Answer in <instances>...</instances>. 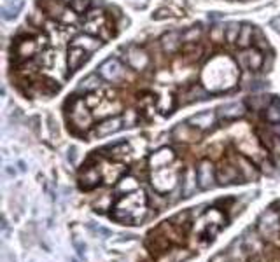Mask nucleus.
<instances>
[{"mask_svg": "<svg viewBox=\"0 0 280 262\" xmlns=\"http://www.w3.org/2000/svg\"><path fill=\"white\" fill-rule=\"evenodd\" d=\"M100 77H98V74H91V76L84 77L83 80H81L79 84V91H95V89H98V86H100Z\"/></svg>", "mask_w": 280, "mask_h": 262, "instance_id": "b1692460", "label": "nucleus"}, {"mask_svg": "<svg viewBox=\"0 0 280 262\" xmlns=\"http://www.w3.org/2000/svg\"><path fill=\"white\" fill-rule=\"evenodd\" d=\"M172 16V11L170 9H167V7H161V9H158L154 14H152V20H167V18H170Z\"/></svg>", "mask_w": 280, "mask_h": 262, "instance_id": "e433bc0d", "label": "nucleus"}, {"mask_svg": "<svg viewBox=\"0 0 280 262\" xmlns=\"http://www.w3.org/2000/svg\"><path fill=\"white\" fill-rule=\"evenodd\" d=\"M242 25H238L236 21H231V23L226 25V40L229 44H236L238 40V35H240Z\"/></svg>", "mask_w": 280, "mask_h": 262, "instance_id": "cd10ccee", "label": "nucleus"}, {"mask_svg": "<svg viewBox=\"0 0 280 262\" xmlns=\"http://www.w3.org/2000/svg\"><path fill=\"white\" fill-rule=\"evenodd\" d=\"M221 18H223L221 12H210V14H208V20H221Z\"/></svg>", "mask_w": 280, "mask_h": 262, "instance_id": "c03bdc74", "label": "nucleus"}, {"mask_svg": "<svg viewBox=\"0 0 280 262\" xmlns=\"http://www.w3.org/2000/svg\"><path fill=\"white\" fill-rule=\"evenodd\" d=\"M217 180L221 183H224V185L236 182L238 180V170L235 166H231V164H223L219 168V171H217Z\"/></svg>", "mask_w": 280, "mask_h": 262, "instance_id": "412c9836", "label": "nucleus"}, {"mask_svg": "<svg viewBox=\"0 0 280 262\" xmlns=\"http://www.w3.org/2000/svg\"><path fill=\"white\" fill-rule=\"evenodd\" d=\"M244 243H245V246H247L249 252H254V254H257V252L263 250V243L259 241V238H257L256 235H252V236H249V238H245Z\"/></svg>", "mask_w": 280, "mask_h": 262, "instance_id": "2f4dec72", "label": "nucleus"}, {"mask_svg": "<svg viewBox=\"0 0 280 262\" xmlns=\"http://www.w3.org/2000/svg\"><path fill=\"white\" fill-rule=\"evenodd\" d=\"M254 30L256 26H252L251 23H244L242 25L240 35H238V40H236V46L240 49H249L252 46V37H254Z\"/></svg>", "mask_w": 280, "mask_h": 262, "instance_id": "aec40b11", "label": "nucleus"}, {"mask_svg": "<svg viewBox=\"0 0 280 262\" xmlns=\"http://www.w3.org/2000/svg\"><path fill=\"white\" fill-rule=\"evenodd\" d=\"M9 261H11V262H16V259H12V255H9Z\"/></svg>", "mask_w": 280, "mask_h": 262, "instance_id": "a18cd8bd", "label": "nucleus"}, {"mask_svg": "<svg viewBox=\"0 0 280 262\" xmlns=\"http://www.w3.org/2000/svg\"><path fill=\"white\" fill-rule=\"evenodd\" d=\"M249 255H247V250H245V243L244 239L240 241H235L231 245L228 252V261L229 262H247Z\"/></svg>", "mask_w": 280, "mask_h": 262, "instance_id": "6ab92c4d", "label": "nucleus"}, {"mask_svg": "<svg viewBox=\"0 0 280 262\" xmlns=\"http://www.w3.org/2000/svg\"><path fill=\"white\" fill-rule=\"evenodd\" d=\"M196 180H198V173H195L191 168H188L184 177H182V196L184 198L193 196V192L196 191V183H198Z\"/></svg>", "mask_w": 280, "mask_h": 262, "instance_id": "a211bd4d", "label": "nucleus"}, {"mask_svg": "<svg viewBox=\"0 0 280 262\" xmlns=\"http://www.w3.org/2000/svg\"><path fill=\"white\" fill-rule=\"evenodd\" d=\"M123 128V117L116 115V117H109V119L102 121L98 126H96V136H109L112 133H116Z\"/></svg>", "mask_w": 280, "mask_h": 262, "instance_id": "ddd939ff", "label": "nucleus"}, {"mask_svg": "<svg viewBox=\"0 0 280 262\" xmlns=\"http://www.w3.org/2000/svg\"><path fill=\"white\" fill-rule=\"evenodd\" d=\"M21 9H23V0H2V20H14Z\"/></svg>", "mask_w": 280, "mask_h": 262, "instance_id": "f3484780", "label": "nucleus"}, {"mask_svg": "<svg viewBox=\"0 0 280 262\" xmlns=\"http://www.w3.org/2000/svg\"><path fill=\"white\" fill-rule=\"evenodd\" d=\"M98 70H100V77H104L109 82H119L124 79V67L116 58H109L107 61L100 65Z\"/></svg>", "mask_w": 280, "mask_h": 262, "instance_id": "f03ea898", "label": "nucleus"}, {"mask_svg": "<svg viewBox=\"0 0 280 262\" xmlns=\"http://www.w3.org/2000/svg\"><path fill=\"white\" fill-rule=\"evenodd\" d=\"M173 159H175V154H173L172 149H160L158 152H154V154L151 156V159H149V164H151L152 170H161V168L168 166V163H172Z\"/></svg>", "mask_w": 280, "mask_h": 262, "instance_id": "9b49d317", "label": "nucleus"}, {"mask_svg": "<svg viewBox=\"0 0 280 262\" xmlns=\"http://www.w3.org/2000/svg\"><path fill=\"white\" fill-rule=\"evenodd\" d=\"M88 54L89 52L83 48H76V46H70V48H68L67 63H68V70H70V74H74L76 70H79V68L88 61Z\"/></svg>", "mask_w": 280, "mask_h": 262, "instance_id": "0eeeda50", "label": "nucleus"}, {"mask_svg": "<svg viewBox=\"0 0 280 262\" xmlns=\"http://www.w3.org/2000/svg\"><path fill=\"white\" fill-rule=\"evenodd\" d=\"M160 44H161V49H163L167 54H173V52L179 51L180 44H182V33L175 32V30L167 32L163 37H161Z\"/></svg>", "mask_w": 280, "mask_h": 262, "instance_id": "9d476101", "label": "nucleus"}, {"mask_svg": "<svg viewBox=\"0 0 280 262\" xmlns=\"http://www.w3.org/2000/svg\"><path fill=\"white\" fill-rule=\"evenodd\" d=\"M89 7H91V0H70V9H74L77 14L88 12Z\"/></svg>", "mask_w": 280, "mask_h": 262, "instance_id": "72a5a7b5", "label": "nucleus"}, {"mask_svg": "<svg viewBox=\"0 0 280 262\" xmlns=\"http://www.w3.org/2000/svg\"><path fill=\"white\" fill-rule=\"evenodd\" d=\"M216 182V175H214V166L210 161H201L198 164V185L200 189H212Z\"/></svg>", "mask_w": 280, "mask_h": 262, "instance_id": "423d86ee", "label": "nucleus"}, {"mask_svg": "<svg viewBox=\"0 0 280 262\" xmlns=\"http://www.w3.org/2000/svg\"><path fill=\"white\" fill-rule=\"evenodd\" d=\"M188 123L191 124V126L198 128V130H208V128H212L214 123H216V114L210 110L200 112V114L189 117Z\"/></svg>", "mask_w": 280, "mask_h": 262, "instance_id": "dca6fc26", "label": "nucleus"}, {"mask_svg": "<svg viewBox=\"0 0 280 262\" xmlns=\"http://www.w3.org/2000/svg\"><path fill=\"white\" fill-rule=\"evenodd\" d=\"M137 119H139V114L135 110H128L123 115V124L126 128H133L137 124Z\"/></svg>", "mask_w": 280, "mask_h": 262, "instance_id": "c9c22d12", "label": "nucleus"}, {"mask_svg": "<svg viewBox=\"0 0 280 262\" xmlns=\"http://www.w3.org/2000/svg\"><path fill=\"white\" fill-rule=\"evenodd\" d=\"M270 26H272L275 32H280V16L273 18V20L270 21Z\"/></svg>", "mask_w": 280, "mask_h": 262, "instance_id": "a19ab883", "label": "nucleus"}, {"mask_svg": "<svg viewBox=\"0 0 280 262\" xmlns=\"http://www.w3.org/2000/svg\"><path fill=\"white\" fill-rule=\"evenodd\" d=\"M273 100L270 98V96H252V98H249V105H251V108L254 112H259V110H266L268 108V105L272 104Z\"/></svg>", "mask_w": 280, "mask_h": 262, "instance_id": "393cba45", "label": "nucleus"}, {"mask_svg": "<svg viewBox=\"0 0 280 262\" xmlns=\"http://www.w3.org/2000/svg\"><path fill=\"white\" fill-rule=\"evenodd\" d=\"M74 246H76V250L79 252V255H84V252H86V245H83L79 239L74 238Z\"/></svg>", "mask_w": 280, "mask_h": 262, "instance_id": "4c0bfd02", "label": "nucleus"}, {"mask_svg": "<svg viewBox=\"0 0 280 262\" xmlns=\"http://www.w3.org/2000/svg\"><path fill=\"white\" fill-rule=\"evenodd\" d=\"M245 112H247V107H245V104H242V102L226 104V105H223V107H219V115L226 121L238 119V117H242Z\"/></svg>", "mask_w": 280, "mask_h": 262, "instance_id": "4468645a", "label": "nucleus"}, {"mask_svg": "<svg viewBox=\"0 0 280 262\" xmlns=\"http://www.w3.org/2000/svg\"><path fill=\"white\" fill-rule=\"evenodd\" d=\"M257 229H259L261 236H263L266 241L279 243L280 241V213H277L272 208L266 210L261 215Z\"/></svg>", "mask_w": 280, "mask_h": 262, "instance_id": "f257e3e1", "label": "nucleus"}, {"mask_svg": "<svg viewBox=\"0 0 280 262\" xmlns=\"http://www.w3.org/2000/svg\"><path fill=\"white\" fill-rule=\"evenodd\" d=\"M175 180H177L175 171H170V173H168V168L156 170V175L152 177V183H154V187L161 192L170 191V189L175 185Z\"/></svg>", "mask_w": 280, "mask_h": 262, "instance_id": "20e7f679", "label": "nucleus"}, {"mask_svg": "<svg viewBox=\"0 0 280 262\" xmlns=\"http://www.w3.org/2000/svg\"><path fill=\"white\" fill-rule=\"evenodd\" d=\"M238 164H240V171L244 175L245 180H256L257 179V171L254 170L251 163L245 157H238Z\"/></svg>", "mask_w": 280, "mask_h": 262, "instance_id": "bb28decb", "label": "nucleus"}, {"mask_svg": "<svg viewBox=\"0 0 280 262\" xmlns=\"http://www.w3.org/2000/svg\"><path fill=\"white\" fill-rule=\"evenodd\" d=\"M226 39V25H216L214 28H210V40L212 42H223Z\"/></svg>", "mask_w": 280, "mask_h": 262, "instance_id": "473e14b6", "label": "nucleus"}, {"mask_svg": "<svg viewBox=\"0 0 280 262\" xmlns=\"http://www.w3.org/2000/svg\"><path fill=\"white\" fill-rule=\"evenodd\" d=\"M70 121H72L74 126L81 128V130H88L93 123V117L91 114L88 112L84 102L81 100H76L72 104V115H70Z\"/></svg>", "mask_w": 280, "mask_h": 262, "instance_id": "7ed1b4c3", "label": "nucleus"}, {"mask_svg": "<svg viewBox=\"0 0 280 262\" xmlns=\"http://www.w3.org/2000/svg\"><path fill=\"white\" fill-rule=\"evenodd\" d=\"M72 46L86 49L88 52H93V51H96V49L102 48V40L96 39V37H93L91 33H81V35L74 37Z\"/></svg>", "mask_w": 280, "mask_h": 262, "instance_id": "2eb2a0df", "label": "nucleus"}, {"mask_svg": "<svg viewBox=\"0 0 280 262\" xmlns=\"http://www.w3.org/2000/svg\"><path fill=\"white\" fill-rule=\"evenodd\" d=\"M264 115H266V121L272 124L280 123V102L279 100H273L272 104L268 105V108L264 110Z\"/></svg>", "mask_w": 280, "mask_h": 262, "instance_id": "a878e982", "label": "nucleus"}, {"mask_svg": "<svg viewBox=\"0 0 280 262\" xmlns=\"http://www.w3.org/2000/svg\"><path fill=\"white\" fill-rule=\"evenodd\" d=\"M16 52L21 56V58H25V60L32 58V56L37 52V44H35V40H33V39H28V37H25V39L21 40V42H18Z\"/></svg>", "mask_w": 280, "mask_h": 262, "instance_id": "4be33fe9", "label": "nucleus"}, {"mask_svg": "<svg viewBox=\"0 0 280 262\" xmlns=\"http://www.w3.org/2000/svg\"><path fill=\"white\" fill-rule=\"evenodd\" d=\"M205 96H207V93H205V89H201L200 86H191L186 91V102H195V100H203Z\"/></svg>", "mask_w": 280, "mask_h": 262, "instance_id": "7c9ffc66", "label": "nucleus"}, {"mask_svg": "<svg viewBox=\"0 0 280 262\" xmlns=\"http://www.w3.org/2000/svg\"><path fill=\"white\" fill-rule=\"evenodd\" d=\"M126 60H128L130 67H132L133 70H139V72L144 70V68L149 65L147 52L140 48H130L128 51H126Z\"/></svg>", "mask_w": 280, "mask_h": 262, "instance_id": "6e6552de", "label": "nucleus"}, {"mask_svg": "<svg viewBox=\"0 0 280 262\" xmlns=\"http://www.w3.org/2000/svg\"><path fill=\"white\" fill-rule=\"evenodd\" d=\"M98 182H100V173H98V170H88L84 171V175L81 177V183H83L84 189H93V187L98 185Z\"/></svg>", "mask_w": 280, "mask_h": 262, "instance_id": "5701e85b", "label": "nucleus"}, {"mask_svg": "<svg viewBox=\"0 0 280 262\" xmlns=\"http://www.w3.org/2000/svg\"><path fill=\"white\" fill-rule=\"evenodd\" d=\"M172 135L177 142H196V140H200V133H198L196 128L191 126L189 123L177 124V126L173 128Z\"/></svg>", "mask_w": 280, "mask_h": 262, "instance_id": "1a4fd4ad", "label": "nucleus"}, {"mask_svg": "<svg viewBox=\"0 0 280 262\" xmlns=\"http://www.w3.org/2000/svg\"><path fill=\"white\" fill-rule=\"evenodd\" d=\"M35 68H37L35 61H30V63H25L23 67H21V70H23V72H33Z\"/></svg>", "mask_w": 280, "mask_h": 262, "instance_id": "ea45409f", "label": "nucleus"}, {"mask_svg": "<svg viewBox=\"0 0 280 262\" xmlns=\"http://www.w3.org/2000/svg\"><path fill=\"white\" fill-rule=\"evenodd\" d=\"M39 5L53 20H60L61 14H63L65 9H67L63 0H39Z\"/></svg>", "mask_w": 280, "mask_h": 262, "instance_id": "f8f14e48", "label": "nucleus"}, {"mask_svg": "<svg viewBox=\"0 0 280 262\" xmlns=\"http://www.w3.org/2000/svg\"><path fill=\"white\" fill-rule=\"evenodd\" d=\"M4 173L7 175V177H11V179H14V177H16V170H14V166H5Z\"/></svg>", "mask_w": 280, "mask_h": 262, "instance_id": "79ce46f5", "label": "nucleus"}, {"mask_svg": "<svg viewBox=\"0 0 280 262\" xmlns=\"http://www.w3.org/2000/svg\"><path fill=\"white\" fill-rule=\"evenodd\" d=\"M76 156H77V147L68 149V159H70V163L72 164H76Z\"/></svg>", "mask_w": 280, "mask_h": 262, "instance_id": "58836bf2", "label": "nucleus"}, {"mask_svg": "<svg viewBox=\"0 0 280 262\" xmlns=\"http://www.w3.org/2000/svg\"><path fill=\"white\" fill-rule=\"evenodd\" d=\"M76 20H77V12L74 11V9H65V12L61 14V18H60V21L61 23H65V25H72V23H76Z\"/></svg>", "mask_w": 280, "mask_h": 262, "instance_id": "f704fd0d", "label": "nucleus"}, {"mask_svg": "<svg viewBox=\"0 0 280 262\" xmlns=\"http://www.w3.org/2000/svg\"><path fill=\"white\" fill-rule=\"evenodd\" d=\"M272 131H273V135H275L277 138H280V123L272 124Z\"/></svg>", "mask_w": 280, "mask_h": 262, "instance_id": "37998d69", "label": "nucleus"}, {"mask_svg": "<svg viewBox=\"0 0 280 262\" xmlns=\"http://www.w3.org/2000/svg\"><path fill=\"white\" fill-rule=\"evenodd\" d=\"M252 46L256 49H259V51H264V49L268 48V39L264 37V33L261 32V30H254V37H252Z\"/></svg>", "mask_w": 280, "mask_h": 262, "instance_id": "c85d7f7f", "label": "nucleus"}, {"mask_svg": "<svg viewBox=\"0 0 280 262\" xmlns=\"http://www.w3.org/2000/svg\"><path fill=\"white\" fill-rule=\"evenodd\" d=\"M238 61L244 68L249 70H259L263 67V54H261L259 49H244L240 56H238Z\"/></svg>", "mask_w": 280, "mask_h": 262, "instance_id": "39448f33", "label": "nucleus"}, {"mask_svg": "<svg viewBox=\"0 0 280 262\" xmlns=\"http://www.w3.org/2000/svg\"><path fill=\"white\" fill-rule=\"evenodd\" d=\"M200 35H201L200 28L191 26V28H188L186 32H182V42H184V44H193V42H196V40L200 39Z\"/></svg>", "mask_w": 280, "mask_h": 262, "instance_id": "c756f323", "label": "nucleus"}]
</instances>
